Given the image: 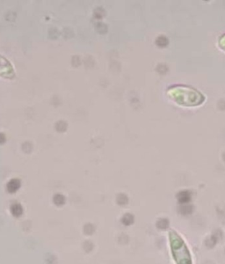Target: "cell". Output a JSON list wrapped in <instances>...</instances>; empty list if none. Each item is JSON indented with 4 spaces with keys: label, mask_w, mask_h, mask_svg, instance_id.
I'll return each instance as SVG.
<instances>
[{
    "label": "cell",
    "mask_w": 225,
    "mask_h": 264,
    "mask_svg": "<svg viewBox=\"0 0 225 264\" xmlns=\"http://www.w3.org/2000/svg\"><path fill=\"white\" fill-rule=\"evenodd\" d=\"M157 43L158 46L164 47L167 44V39L165 36H160L158 40H157Z\"/></svg>",
    "instance_id": "5"
},
{
    "label": "cell",
    "mask_w": 225,
    "mask_h": 264,
    "mask_svg": "<svg viewBox=\"0 0 225 264\" xmlns=\"http://www.w3.org/2000/svg\"><path fill=\"white\" fill-rule=\"evenodd\" d=\"M4 141H5V136H4V135L3 133H0V143H4Z\"/></svg>",
    "instance_id": "7"
},
{
    "label": "cell",
    "mask_w": 225,
    "mask_h": 264,
    "mask_svg": "<svg viewBox=\"0 0 225 264\" xmlns=\"http://www.w3.org/2000/svg\"><path fill=\"white\" fill-rule=\"evenodd\" d=\"M56 129L57 131L60 132L65 131L66 129H67V124H66V123L63 122V121H59V122L56 123Z\"/></svg>",
    "instance_id": "2"
},
{
    "label": "cell",
    "mask_w": 225,
    "mask_h": 264,
    "mask_svg": "<svg viewBox=\"0 0 225 264\" xmlns=\"http://www.w3.org/2000/svg\"><path fill=\"white\" fill-rule=\"evenodd\" d=\"M14 75L11 64L4 57H0V76L5 77H12Z\"/></svg>",
    "instance_id": "1"
},
{
    "label": "cell",
    "mask_w": 225,
    "mask_h": 264,
    "mask_svg": "<svg viewBox=\"0 0 225 264\" xmlns=\"http://www.w3.org/2000/svg\"><path fill=\"white\" fill-rule=\"evenodd\" d=\"M96 29L98 32H100V34H104L107 32V27L104 24V23H101V22H99L97 25H96Z\"/></svg>",
    "instance_id": "4"
},
{
    "label": "cell",
    "mask_w": 225,
    "mask_h": 264,
    "mask_svg": "<svg viewBox=\"0 0 225 264\" xmlns=\"http://www.w3.org/2000/svg\"><path fill=\"white\" fill-rule=\"evenodd\" d=\"M94 15H95L96 18H98V19H101V18L104 17V11H103L102 9L99 8V9H97V10L94 11Z\"/></svg>",
    "instance_id": "6"
},
{
    "label": "cell",
    "mask_w": 225,
    "mask_h": 264,
    "mask_svg": "<svg viewBox=\"0 0 225 264\" xmlns=\"http://www.w3.org/2000/svg\"><path fill=\"white\" fill-rule=\"evenodd\" d=\"M19 181H17V180H13V181H11V182L9 183V185H8V189H9L10 191H15L17 189H19Z\"/></svg>",
    "instance_id": "3"
}]
</instances>
